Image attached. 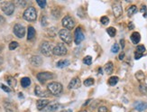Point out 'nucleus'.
<instances>
[{"mask_svg":"<svg viewBox=\"0 0 147 112\" xmlns=\"http://www.w3.org/2000/svg\"><path fill=\"white\" fill-rule=\"evenodd\" d=\"M62 25L64 26L65 29L71 31L74 28L75 26V21L73 20V18L69 16H66L62 18V22H61Z\"/></svg>","mask_w":147,"mask_h":112,"instance_id":"6","label":"nucleus"},{"mask_svg":"<svg viewBox=\"0 0 147 112\" xmlns=\"http://www.w3.org/2000/svg\"><path fill=\"white\" fill-rule=\"evenodd\" d=\"M19 97H20V98H23V96H22V93H19Z\"/></svg>","mask_w":147,"mask_h":112,"instance_id":"50","label":"nucleus"},{"mask_svg":"<svg viewBox=\"0 0 147 112\" xmlns=\"http://www.w3.org/2000/svg\"><path fill=\"white\" fill-rule=\"evenodd\" d=\"M112 9H113V13H114V16L115 17H120L121 16H122L123 14V9H122V5H121V4L119 2H117L115 3L112 6Z\"/></svg>","mask_w":147,"mask_h":112,"instance_id":"11","label":"nucleus"},{"mask_svg":"<svg viewBox=\"0 0 147 112\" xmlns=\"http://www.w3.org/2000/svg\"><path fill=\"white\" fill-rule=\"evenodd\" d=\"M21 85L24 88H27L31 85V80L28 77H24L21 80Z\"/></svg>","mask_w":147,"mask_h":112,"instance_id":"23","label":"nucleus"},{"mask_svg":"<svg viewBox=\"0 0 147 112\" xmlns=\"http://www.w3.org/2000/svg\"><path fill=\"white\" fill-rule=\"evenodd\" d=\"M5 18H4L2 16H0V24H5Z\"/></svg>","mask_w":147,"mask_h":112,"instance_id":"42","label":"nucleus"},{"mask_svg":"<svg viewBox=\"0 0 147 112\" xmlns=\"http://www.w3.org/2000/svg\"><path fill=\"white\" fill-rule=\"evenodd\" d=\"M18 47V43L17 42H11L9 43V50H15Z\"/></svg>","mask_w":147,"mask_h":112,"instance_id":"35","label":"nucleus"},{"mask_svg":"<svg viewBox=\"0 0 147 112\" xmlns=\"http://www.w3.org/2000/svg\"><path fill=\"white\" fill-rule=\"evenodd\" d=\"M120 43H121V47L122 48H125V40L122 39V40H120Z\"/></svg>","mask_w":147,"mask_h":112,"instance_id":"45","label":"nucleus"},{"mask_svg":"<svg viewBox=\"0 0 147 112\" xmlns=\"http://www.w3.org/2000/svg\"><path fill=\"white\" fill-rule=\"evenodd\" d=\"M59 37L61 39V40L66 43L67 44L71 45L72 43V35L71 31H69L67 29H61L59 32Z\"/></svg>","mask_w":147,"mask_h":112,"instance_id":"3","label":"nucleus"},{"mask_svg":"<svg viewBox=\"0 0 147 112\" xmlns=\"http://www.w3.org/2000/svg\"><path fill=\"white\" fill-rule=\"evenodd\" d=\"M30 62H31L32 64L34 65V66L39 67V66H41V65L42 64V59L40 56H38V55H34V56L31 57Z\"/></svg>","mask_w":147,"mask_h":112,"instance_id":"15","label":"nucleus"},{"mask_svg":"<svg viewBox=\"0 0 147 112\" xmlns=\"http://www.w3.org/2000/svg\"><path fill=\"white\" fill-rule=\"evenodd\" d=\"M71 64V62L69 60H61L57 62V67L58 68H65Z\"/></svg>","mask_w":147,"mask_h":112,"instance_id":"22","label":"nucleus"},{"mask_svg":"<svg viewBox=\"0 0 147 112\" xmlns=\"http://www.w3.org/2000/svg\"><path fill=\"white\" fill-rule=\"evenodd\" d=\"M146 11H147L146 6H145V5H143V6H142V8H141V12H142V13H144H144H145Z\"/></svg>","mask_w":147,"mask_h":112,"instance_id":"44","label":"nucleus"},{"mask_svg":"<svg viewBox=\"0 0 147 112\" xmlns=\"http://www.w3.org/2000/svg\"><path fill=\"white\" fill-rule=\"evenodd\" d=\"M68 52V50L66 48V46L61 43H57V45L53 49V54L57 55V56H63V55H66Z\"/></svg>","mask_w":147,"mask_h":112,"instance_id":"4","label":"nucleus"},{"mask_svg":"<svg viewBox=\"0 0 147 112\" xmlns=\"http://www.w3.org/2000/svg\"><path fill=\"white\" fill-rule=\"evenodd\" d=\"M35 95L38 96V97H42V98H45V97H48V92L43 90L41 87L39 86H36L35 87Z\"/></svg>","mask_w":147,"mask_h":112,"instance_id":"17","label":"nucleus"},{"mask_svg":"<svg viewBox=\"0 0 147 112\" xmlns=\"http://www.w3.org/2000/svg\"><path fill=\"white\" fill-rule=\"evenodd\" d=\"M35 37V29L33 26H29L28 27V33H27V39L28 40H32Z\"/></svg>","mask_w":147,"mask_h":112,"instance_id":"20","label":"nucleus"},{"mask_svg":"<svg viewBox=\"0 0 147 112\" xmlns=\"http://www.w3.org/2000/svg\"><path fill=\"white\" fill-rule=\"evenodd\" d=\"M84 34H83V32L81 30L80 27H78L76 30H75V34H74V41H75V43L76 44H80L83 40H84Z\"/></svg>","mask_w":147,"mask_h":112,"instance_id":"10","label":"nucleus"},{"mask_svg":"<svg viewBox=\"0 0 147 112\" xmlns=\"http://www.w3.org/2000/svg\"><path fill=\"white\" fill-rule=\"evenodd\" d=\"M98 112H108V109H107V108L105 107V106H101V107H99V109H98Z\"/></svg>","mask_w":147,"mask_h":112,"instance_id":"40","label":"nucleus"},{"mask_svg":"<svg viewBox=\"0 0 147 112\" xmlns=\"http://www.w3.org/2000/svg\"><path fill=\"white\" fill-rule=\"evenodd\" d=\"M80 112H88L87 110H81V111H80Z\"/></svg>","mask_w":147,"mask_h":112,"instance_id":"51","label":"nucleus"},{"mask_svg":"<svg viewBox=\"0 0 147 112\" xmlns=\"http://www.w3.org/2000/svg\"><path fill=\"white\" fill-rule=\"evenodd\" d=\"M124 57H125V52H122L120 54V55H119V60H123Z\"/></svg>","mask_w":147,"mask_h":112,"instance_id":"43","label":"nucleus"},{"mask_svg":"<svg viewBox=\"0 0 147 112\" xmlns=\"http://www.w3.org/2000/svg\"><path fill=\"white\" fill-rule=\"evenodd\" d=\"M56 9H57V7H56V8L54 7V8L53 9L52 14H53V17H55V18H59V17H60V16H61V11L59 10L58 12H56Z\"/></svg>","mask_w":147,"mask_h":112,"instance_id":"36","label":"nucleus"},{"mask_svg":"<svg viewBox=\"0 0 147 112\" xmlns=\"http://www.w3.org/2000/svg\"><path fill=\"white\" fill-rule=\"evenodd\" d=\"M136 79H137L138 81H144V72H143V71H139L136 72Z\"/></svg>","mask_w":147,"mask_h":112,"instance_id":"29","label":"nucleus"},{"mask_svg":"<svg viewBox=\"0 0 147 112\" xmlns=\"http://www.w3.org/2000/svg\"><path fill=\"white\" fill-rule=\"evenodd\" d=\"M119 81L118 77L117 76H113V77H110L109 79H108V84L110 85V86H115Z\"/></svg>","mask_w":147,"mask_h":112,"instance_id":"25","label":"nucleus"},{"mask_svg":"<svg viewBox=\"0 0 147 112\" xmlns=\"http://www.w3.org/2000/svg\"><path fill=\"white\" fill-rule=\"evenodd\" d=\"M0 87H1L2 90H5V92H10V91H11V89L8 88L7 86H5V85H4V84H1V85H0Z\"/></svg>","mask_w":147,"mask_h":112,"instance_id":"39","label":"nucleus"},{"mask_svg":"<svg viewBox=\"0 0 147 112\" xmlns=\"http://www.w3.org/2000/svg\"><path fill=\"white\" fill-rule=\"evenodd\" d=\"M83 62H84L85 64H87V65H90L92 63V57L89 56V55L84 57V59H83Z\"/></svg>","mask_w":147,"mask_h":112,"instance_id":"30","label":"nucleus"},{"mask_svg":"<svg viewBox=\"0 0 147 112\" xmlns=\"http://www.w3.org/2000/svg\"><path fill=\"white\" fill-rule=\"evenodd\" d=\"M15 5L12 2H5L1 5V9L6 16H11L15 11Z\"/></svg>","mask_w":147,"mask_h":112,"instance_id":"7","label":"nucleus"},{"mask_svg":"<svg viewBox=\"0 0 147 112\" xmlns=\"http://www.w3.org/2000/svg\"><path fill=\"white\" fill-rule=\"evenodd\" d=\"M6 80H7V81H7V83L9 84V86H10V87L14 88V87L16 86V81L15 79L13 78V77L9 76V77H7V78H6Z\"/></svg>","mask_w":147,"mask_h":112,"instance_id":"27","label":"nucleus"},{"mask_svg":"<svg viewBox=\"0 0 147 112\" xmlns=\"http://www.w3.org/2000/svg\"><path fill=\"white\" fill-rule=\"evenodd\" d=\"M136 12H137L136 5H131L130 7H128V9H127V15H128V16H132L135 15Z\"/></svg>","mask_w":147,"mask_h":112,"instance_id":"24","label":"nucleus"},{"mask_svg":"<svg viewBox=\"0 0 147 112\" xmlns=\"http://www.w3.org/2000/svg\"><path fill=\"white\" fill-rule=\"evenodd\" d=\"M2 63H3V58L0 57V65H1Z\"/></svg>","mask_w":147,"mask_h":112,"instance_id":"47","label":"nucleus"},{"mask_svg":"<svg viewBox=\"0 0 147 112\" xmlns=\"http://www.w3.org/2000/svg\"><path fill=\"white\" fill-rule=\"evenodd\" d=\"M98 71H99V73H100V74H102V69H99Z\"/></svg>","mask_w":147,"mask_h":112,"instance_id":"49","label":"nucleus"},{"mask_svg":"<svg viewBox=\"0 0 147 112\" xmlns=\"http://www.w3.org/2000/svg\"><path fill=\"white\" fill-rule=\"evenodd\" d=\"M135 109L140 112L147 109V102H136L135 104Z\"/></svg>","mask_w":147,"mask_h":112,"instance_id":"19","label":"nucleus"},{"mask_svg":"<svg viewBox=\"0 0 147 112\" xmlns=\"http://www.w3.org/2000/svg\"><path fill=\"white\" fill-rule=\"evenodd\" d=\"M47 89L49 90V92L51 94H53L54 96H59L62 93L63 90V87L62 84H61L60 82H56V81H53L48 84Z\"/></svg>","mask_w":147,"mask_h":112,"instance_id":"1","label":"nucleus"},{"mask_svg":"<svg viewBox=\"0 0 147 112\" xmlns=\"http://www.w3.org/2000/svg\"><path fill=\"white\" fill-rule=\"evenodd\" d=\"M37 79L41 83H44L46 81L53 79V74L52 73V72H49V71L39 72V73L37 74Z\"/></svg>","mask_w":147,"mask_h":112,"instance_id":"8","label":"nucleus"},{"mask_svg":"<svg viewBox=\"0 0 147 112\" xmlns=\"http://www.w3.org/2000/svg\"><path fill=\"white\" fill-rule=\"evenodd\" d=\"M4 108L6 112H16L17 111L16 106L14 103H12L10 101H5L4 103Z\"/></svg>","mask_w":147,"mask_h":112,"instance_id":"14","label":"nucleus"},{"mask_svg":"<svg viewBox=\"0 0 147 112\" xmlns=\"http://www.w3.org/2000/svg\"><path fill=\"white\" fill-rule=\"evenodd\" d=\"M139 89H140V91H141L142 93H147V86L145 84H144V83L140 84Z\"/></svg>","mask_w":147,"mask_h":112,"instance_id":"33","label":"nucleus"},{"mask_svg":"<svg viewBox=\"0 0 147 112\" xmlns=\"http://www.w3.org/2000/svg\"><path fill=\"white\" fill-rule=\"evenodd\" d=\"M113 70H114L113 62H108L105 65V71H106V73H107V74H111L112 72H113Z\"/></svg>","mask_w":147,"mask_h":112,"instance_id":"21","label":"nucleus"},{"mask_svg":"<svg viewBox=\"0 0 147 112\" xmlns=\"http://www.w3.org/2000/svg\"><path fill=\"white\" fill-rule=\"evenodd\" d=\"M61 108H62V105H61L59 103H53V104H49L43 110L45 112H54Z\"/></svg>","mask_w":147,"mask_h":112,"instance_id":"13","label":"nucleus"},{"mask_svg":"<svg viewBox=\"0 0 147 112\" xmlns=\"http://www.w3.org/2000/svg\"><path fill=\"white\" fill-rule=\"evenodd\" d=\"M94 84V80L92 78H88L87 79V80L84 81V85L87 87H89V86H92V85Z\"/></svg>","mask_w":147,"mask_h":112,"instance_id":"31","label":"nucleus"},{"mask_svg":"<svg viewBox=\"0 0 147 112\" xmlns=\"http://www.w3.org/2000/svg\"><path fill=\"white\" fill-rule=\"evenodd\" d=\"M40 51L44 56H51L53 54V47L50 43L47 41H44L42 43L40 46Z\"/></svg>","mask_w":147,"mask_h":112,"instance_id":"5","label":"nucleus"},{"mask_svg":"<svg viewBox=\"0 0 147 112\" xmlns=\"http://www.w3.org/2000/svg\"><path fill=\"white\" fill-rule=\"evenodd\" d=\"M131 41L134 44H137L139 43L140 40H141V35L138 32H134L133 34L131 35Z\"/></svg>","mask_w":147,"mask_h":112,"instance_id":"18","label":"nucleus"},{"mask_svg":"<svg viewBox=\"0 0 147 112\" xmlns=\"http://www.w3.org/2000/svg\"><path fill=\"white\" fill-rule=\"evenodd\" d=\"M23 17L24 20L29 21V22L35 21L37 18V12H36L35 8L33 7V6H30V7L26 8L24 12Z\"/></svg>","mask_w":147,"mask_h":112,"instance_id":"2","label":"nucleus"},{"mask_svg":"<svg viewBox=\"0 0 147 112\" xmlns=\"http://www.w3.org/2000/svg\"><path fill=\"white\" fill-rule=\"evenodd\" d=\"M100 22H101L102 24L106 25V24H107L108 23H109V18H108L107 16H102L101 19H100Z\"/></svg>","mask_w":147,"mask_h":112,"instance_id":"32","label":"nucleus"},{"mask_svg":"<svg viewBox=\"0 0 147 112\" xmlns=\"http://www.w3.org/2000/svg\"><path fill=\"white\" fill-rule=\"evenodd\" d=\"M144 17H147V12L144 14Z\"/></svg>","mask_w":147,"mask_h":112,"instance_id":"48","label":"nucleus"},{"mask_svg":"<svg viewBox=\"0 0 147 112\" xmlns=\"http://www.w3.org/2000/svg\"><path fill=\"white\" fill-rule=\"evenodd\" d=\"M41 23H42V26H46L47 25V19H46V16H42V17L41 19Z\"/></svg>","mask_w":147,"mask_h":112,"instance_id":"38","label":"nucleus"},{"mask_svg":"<svg viewBox=\"0 0 147 112\" xmlns=\"http://www.w3.org/2000/svg\"><path fill=\"white\" fill-rule=\"evenodd\" d=\"M49 102L50 101L48 100H40L37 101L36 107L39 110H43L49 105Z\"/></svg>","mask_w":147,"mask_h":112,"instance_id":"16","label":"nucleus"},{"mask_svg":"<svg viewBox=\"0 0 147 112\" xmlns=\"http://www.w3.org/2000/svg\"><path fill=\"white\" fill-rule=\"evenodd\" d=\"M61 112H72V110L71 109H63Z\"/></svg>","mask_w":147,"mask_h":112,"instance_id":"46","label":"nucleus"},{"mask_svg":"<svg viewBox=\"0 0 147 112\" xmlns=\"http://www.w3.org/2000/svg\"><path fill=\"white\" fill-rule=\"evenodd\" d=\"M128 28H129L130 30H133L134 28H135V25H134V24H133L132 22H130V23L128 24Z\"/></svg>","mask_w":147,"mask_h":112,"instance_id":"41","label":"nucleus"},{"mask_svg":"<svg viewBox=\"0 0 147 112\" xmlns=\"http://www.w3.org/2000/svg\"><path fill=\"white\" fill-rule=\"evenodd\" d=\"M80 85H81V82H80V78L75 77L69 81V83L68 85V89L69 90H76V89H79L80 87Z\"/></svg>","mask_w":147,"mask_h":112,"instance_id":"12","label":"nucleus"},{"mask_svg":"<svg viewBox=\"0 0 147 112\" xmlns=\"http://www.w3.org/2000/svg\"><path fill=\"white\" fill-rule=\"evenodd\" d=\"M107 33L110 37H114L117 34V30H116V28H114V27H108L107 29Z\"/></svg>","mask_w":147,"mask_h":112,"instance_id":"28","label":"nucleus"},{"mask_svg":"<svg viewBox=\"0 0 147 112\" xmlns=\"http://www.w3.org/2000/svg\"><path fill=\"white\" fill-rule=\"evenodd\" d=\"M145 52V47L143 45V44H140V45H137L136 47V54H141V55H144Z\"/></svg>","mask_w":147,"mask_h":112,"instance_id":"26","label":"nucleus"},{"mask_svg":"<svg viewBox=\"0 0 147 112\" xmlns=\"http://www.w3.org/2000/svg\"><path fill=\"white\" fill-rule=\"evenodd\" d=\"M119 51V45L117 43H115L113 44L112 48H111V52H114V54H116V52H117Z\"/></svg>","mask_w":147,"mask_h":112,"instance_id":"37","label":"nucleus"},{"mask_svg":"<svg viewBox=\"0 0 147 112\" xmlns=\"http://www.w3.org/2000/svg\"><path fill=\"white\" fill-rule=\"evenodd\" d=\"M37 4L41 8H44L46 6V1L45 0H37Z\"/></svg>","mask_w":147,"mask_h":112,"instance_id":"34","label":"nucleus"},{"mask_svg":"<svg viewBox=\"0 0 147 112\" xmlns=\"http://www.w3.org/2000/svg\"><path fill=\"white\" fill-rule=\"evenodd\" d=\"M14 34L18 38L24 37V35H25V28H24V26L20 24H15V26H14Z\"/></svg>","mask_w":147,"mask_h":112,"instance_id":"9","label":"nucleus"}]
</instances>
